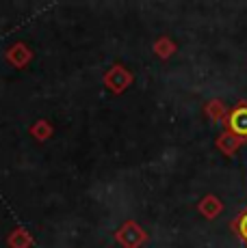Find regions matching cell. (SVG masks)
<instances>
[{"label": "cell", "instance_id": "1", "mask_svg": "<svg viewBox=\"0 0 247 248\" xmlns=\"http://www.w3.org/2000/svg\"><path fill=\"white\" fill-rule=\"evenodd\" d=\"M228 134L236 136L239 140L247 138V104H239L236 108H232L226 117Z\"/></svg>", "mask_w": 247, "mask_h": 248}, {"label": "cell", "instance_id": "2", "mask_svg": "<svg viewBox=\"0 0 247 248\" xmlns=\"http://www.w3.org/2000/svg\"><path fill=\"white\" fill-rule=\"evenodd\" d=\"M234 229H236V233L241 235V240L247 242V209L234 220Z\"/></svg>", "mask_w": 247, "mask_h": 248}, {"label": "cell", "instance_id": "3", "mask_svg": "<svg viewBox=\"0 0 247 248\" xmlns=\"http://www.w3.org/2000/svg\"><path fill=\"white\" fill-rule=\"evenodd\" d=\"M208 112L215 114V117L219 119V114H221V102H211V106H208Z\"/></svg>", "mask_w": 247, "mask_h": 248}]
</instances>
